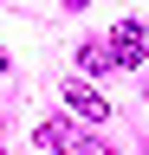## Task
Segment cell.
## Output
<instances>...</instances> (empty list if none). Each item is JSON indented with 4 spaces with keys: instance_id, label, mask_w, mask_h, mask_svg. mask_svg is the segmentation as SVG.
<instances>
[{
    "instance_id": "cell-1",
    "label": "cell",
    "mask_w": 149,
    "mask_h": 155,
    "mask_svg": "<svg viewBox=\"0 0 149 155\" xmlns=\"http://www.w3.org/2000/svg\"><path fill=\"white\" fill-rule=\"evenodd\" d=\"M39 142H46V149H59V155H110L104 136H91V129H78V123H65V116H46V123H39Z\"/></svg>"
},
{
    "instance_id": "cell-2",
    "label": "cell",
    "mask_w": 149,
    "mask_h": 155,
    "mask_svg": "<svg viewBox=\"0 0 149 155\" xmlns=\"http://www.w3.org/2000/svg\"><path fill=\"white\" fill-rule=\"evenodd\" d=\"M143 26H117V32H110V58H117V65H143Z\"/></svg>"
},
{
    "instance_id": "cell-3",
    "label": "cell",
    "mask_w": 149,
    "mask_h": 155,
    "mask_svg": "<svg viewBox=\"0 0 149 155\" xmlns=\"http://www.w3.org/2000/svg\"><path fill=\"white\" fill-rule=\"evenodd\" d=\"M65 104H71V110H78V116H84V123H104V116H110V104H104V97H97V91H91V84H65Z\"/></svg>"
},
{
    "instance_id": "cell-5",
    "label": "cell",
    "mask_w": 149,
    "mask_h": 155,
    "mask_svg": "<svg viewBox=\"0 0 149 155\" xmlns=\"http://www.w3.org/2000/svg\"><path fill=\"white\" fill-rule=\"evenodd\" d=\"M65 7H84V0H65Z\"/></svg>"
},
{
    "instance_id": "cell-4",
    "label": "cell",
    "mask_w": 149,
    "mask_h": 155,
    "mask_svg": "<svg viewBox=\"0 0 149 155\" xmlns=\"http://www.w3.org/2000/svg\"><path fill=\"white\" fill-rule=\"evenodd\" d=\"M78 65L84 71H104V65H117V58H110V45H78Z\"/></svg>"
}]
</instances>
